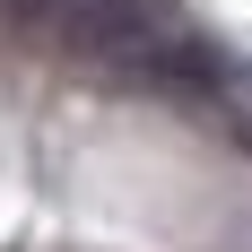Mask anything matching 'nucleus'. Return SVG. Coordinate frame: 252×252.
I'll use <instances>...</instances> for the list:
<instances>
[{
	"instance_id": "f257e3e1",
	"label": "nucleus",
	"mask_w": 252,
	"mask_h": 252,
	"mask_svg": "<svg viewBox=\"0 0 252 252\" xmlns=\"http://www.w3.org/2000/svg\"><path fill=\"white\" fill-rule=\"evenodd\" d=\"M52 52H70L87 70L157 78V87H226V52L191 35L165 0H61Z\"/></svg>"
}]
</instances>
